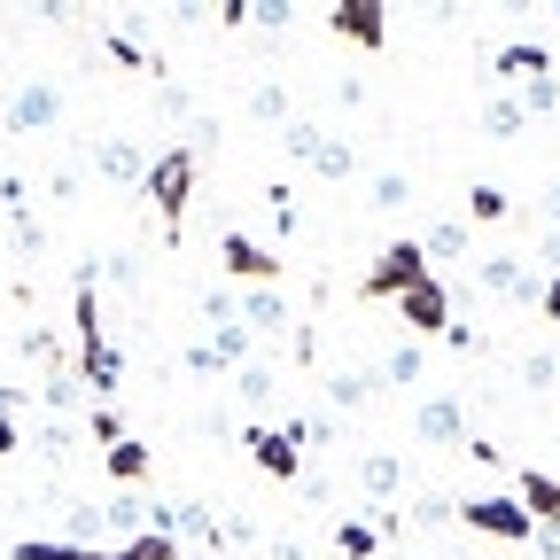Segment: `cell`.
I'll list each match as a JSON object with an SVG mask.
<instances>
[{"mask_svg":"<svg viewBox=\"0 0 560 560\" xmlns=\"http://www.w3.org/2000/svg\"><path fill=\"white\" fill-rule=\"evenodd\" d=\"M374 389H382V374H366V366H342V374L327 382V405H335V412H350V405H366Z\"/></svg>","mask_w":560,"mask_h":560,"instance_id":"8fae6325","label":"cell"},{"mask_svg":"<svg viewBox=\"0 0 560 560\" xmlns=\"http://www.w3.org/2000/svg\"><path fill=\"white\" fill-rule=\"evenodd\" d=\"M482 125H490V140H514V132L529 125V109H522V94H499V102H490V109H482Z\"/></svg>","mask_w":560,"mask_h":560,"instance_id":"9a60e30c","label":"cell"},{"mask_svg":"<svg viewBox=\"0 0 560 560\" xmlns=\"http://www.w3.org/2000/svg\"><path fill=\"white\" fill-rule=\"evenodd\" d=\"M420 280H429V249H420V242H397V249L359 280V296H405V289H420Z\"/></svg>","mask_w":560,"mask_h":560,"instance_id":"7a4b0ae2","label":"cell"},{"mask_svg":"<svg viewBox=\"0 0 560 560\" xmlns=\"http://www.w3.org/2000/svg\"><path fill=\"white\" fill-rule=\"evenodd\" d=\"M475 272H482V289H490V296H537V280H529L522 257H482Z\"/></svg>","mask_w":560,"mask_h":560,"instance_id":"9c48e42d","label":"cell"},{"mask_svg":"<svg viewBox=\"0 0 560 560\" xmlns=\"http://www.w3.org/2000/svg\"><path fill=\"white\" fill-rule=\"evenodd\" d=\"M94 164H102L109 179H149V156H140L132 140H102V149H94Z\"/></svg>","mask_w":560,"mask_h":560,"instance_id":"7c38bea8","label":"cell"},{"mask_svg":"<svg viewBox=\"0 0 560 560\" xmlns=\"http://www.w3.org/2000/svg\"><path fill=\"white\" fill-rule=\"evenodd\" d=\"M405 382H420V342H397L382 359V389H405Z\"/></svg>","mask_w":560,"mask_h":560,"instance_id":"e0dca14e","label":"cell"},{"mask_svg":"<svg viewBox=\"0 0 560 560\" xmlns=\"http://www.w3.org/2000/svg\"><path fill=\"white\" fill-rule=\"evenodd\" d=\"M242 327H249V335H280V327H289L280 289H249V296H242Z\"/></svg>","mask_w":560,"mask_h":560,"instance_id":"30bf717a","label":"cell"},{"mask_svg":"<svg viewBox=\"0 0 560 560\" xmlns=\"http://www.w3.org/2000/svg\"><path fill=\"white\" fill-rule=\"evenodd\" d=\"M109 475L117 482H140V475H149V452H140V444H109Z\"/></svg>","mask_w":560,"mask_h":560,"instance_id":"44dd1931","label":"cell"},{"mask_svg":"<svg viewBox=\"0 0 560 560\" xmlns=\"http://www.w3.org/2000/svg\"><path fill=\"white\" fill-rule=\"evenodd\" d=\"M350 164H359L350 140H319V156H312V172H327V179H350Z\"/></svg>","mask_w":560,"mask_h":560,"instance_id":"ffe728a7","label":"cell"},{"mask_svg":"<svg viewBox=\"0 0 560 560\" xmlns=\"http://www.w3.org/2000/svg\"><path fill=\"white\" fill-rule=\"evenodd\" d=\"M459 522L482 537H537V514L522 499H475V506H459Z\"/></svg>","mask_w":560,"mask_h":560,"instance_id":"3957f363","label":"cell"},{"mask_svg":"<svg viewBox=\"0 0 560 560\" xmlns=\"http://www.w3.org/2000/svg\"><path fill=\"white\" fill-rule=\"evenodd\" d=\"M545 70H552V47H537V39H514V47L490 55V79H514V86L545 79Z\"/></svg>","mask_w":560,"mask_h":560,"instance_id":"ba28073f","label":"cell"},{"mask_svg":"<svg viewBox=\"0 0 560 560\" xmlns=\"http://www.w3.org/2000/svg\"><path fill=\"white\" fill-rule=\"evenodd\" d=\"M149 202H156V219H164V234L179 242V219H187V195H195V149H164L156 164H149Z\"/></svg>","mask_w":560,"mask_h":560,"instance_id":"6da1fadb","label":"cell"},{"mask_svg":"<svg viewBox=\"0 0 560 560\" xmlns=\"http://www.w3.org/2000/svg\"><path fill=\"white\" fill-rule=\"evenodd\" d=\"M522 382H529V389H552V382H560L552 350H529V359H522Z\"/></svg>","mask_w":560,"mask_h":560,"instance_id":"603a6c76","label":"cell"},{"mask_svg":"<svg viewBox=\"0 0 560 560\" xmlns=\"http://www.w3.org/2000/svg\"><path fill=\"white\" fill-rule=\"evenodd\" d=\"M359 482H366V490H374V499H389V490H397V482H405V467H397V459H389V452H366V459H359Z\"/></svg>","mask_w":560,"mask_h":560,"instance_id":"2e32d148","label":"cell"},{"mask_svg":"<svg viewBox=\"0 0 560 560\" xmlns=\"http://www.w3.org/2000/svg\"><path fill=\"white\" fill-rule=\"evenodd\" d=\"M537 312H545V319H560V257H552V289L537 296Z\"/></svg>","mask_w":560,"mask_h":560,"instance_id":"484cf974","label":"cell"},{"mask_svg":"<svg viewBox=\"0 0 560 560\" xmlns=\"http://www.w3.org/2000/svg\"><path fill=\"white\" fill-rule=\"evenodd\" d=\"M397 304H405V327H412V335H452V296L436 289V280H420V289H405Z\"/></svg>","mask_w":560,"mask_h":560,"instance_id":"5b68a950","label":"cell"},{"mask_svg":"<svg viewBox=\"0 0 560 560\" xmlns=\"http://www.w3.org/2000/svg\"><path fill=\"white\" fill-rule=\"evenodd\" d=\"M467 242H475V226H467V219H436L420 249H429V257H467Z\"/></svg>","mask_w":560,"mask_h":560,"instance_id":"5bb4252c","label":"cell"},{"mask_svg":"<svg viewBox=\"0 0 560 560\" xmlns=\"http://www.w3.org/2000/svg\"><path fill=\"white\" fill-rule=\"evenodd\" d=\"M374 202H382V210H397V202H412V187H405V172H382V179H374Z\"/></svg>","mask_w":560,"mask_h":560,"instance_id":"cb8c5ba5","label":"cell"},{"mask_svg":"<svg viewBox=\"0 0 560 560\" xmlns=\"http://www.w3.org/2000/svg\"><path fill=\"white\" fill-rule=\"evenodd\" d=\"M219 257H226V272H234V280H249V289H272V280H280V257H272L265 242H249V234H234V226H226V242H219Z\"/></svg>","mask_w":560,"mask_h":560,"instance_id":"277c9868","label":"cell"},{"mask_svg":"<svg viewBox=\"0 0 560 560\" xmlns=\"http://www.w3.org/2000/svg\"><path fill=\"white\" fill-rule=\"evenodd\" d=\"M545 219H552V226H560V187H552V195H545Z\"/></svg>","mask_w":560,"mask_h":560,"instance_id":"f1b7e54d","label":"cell"},{"mask_svg":"<svg viewBox=\"0 0 560 560\" xmlns=\"http://www.w3.org/2000/svg\"><path fill=\"white\" fill-rule=\"evenodd\" d=\"M234 389H242V397H249V405H265V397H272V389H280V382H272V366H257V359H249V366H242V374H234Z\"/></svg>","mask_w":560,"mask_h":560,"instance_id":"7402d4cb","label":"cell"},{"mask_svg":"<svg viewBox=\"0 0 560 560\" xmlns=\"http://www.w3.org/2000/svg\"><path fill=\"white\" fill-rule=\"evenodd\" d=\"M490 219H506V195L499 187H467V226H490Z\"/></svg>","mask_w":560,"mask_h":560,"instance_id":"d6986e66","label":"cell"},{"mask_svg":"<svg viewBox=\"0 0 560 560\" xmlns=\"http://www.w3.org/2000/svg\"><path fill=\"white\" fill-rule=\"evenodd\" d=\"M412 429H420V444H467V412H459V397H429L412 412Z\"/></svg>","mask_w":560,"mask_h":560,"instance_id":"52a82bcc","label":"cell"},{"mask_svg":"<svg viewBox=\"0 0 560 560\" xmlns=\"http://www.w3.org/2000/svg\"><path fill=\"white\" fill-rule=\"evenodd\" d=\"M16 444H24V436H16V420H9V412H0V452H16Z\"/></svg>","mask_w":560,"mask_h":560,"instance_id":"83f0119b","label":"cell"},{"mask_svg":"<svg viewBox=\"0 0 560 560\" xmlns=\"http://www.w3.org/2000/svg\"><path fill=\"white\" fill-rule=\"evenodd\" d=\"M552 366H560V350H552Z\"/></svg>","mask_w":560,"mask_h":560,"instance_id":"f546056e","label":"cell"},{"mask_svg":"<svg viewBox=\"0 0 560 560\" xmlns=\"http://www.w3.org/2000/svg\"><path fill=\"white\" fill-rule=\"evenodd\" d=\"M537 552H545V560H560V522H537Z\"/></svg>","mask_w":560,"mask_h":560,"instance_id":"4316f807","label":"cell"},{"mask_svg":"<svg viewBox=\"0 0 560 560\" xmlns=\"http://www.w3.org/2000/svg\"><path fill=\"white\" fill-rule=\"evenodd\" d=\"M335 32H350V39L382 47V16H374V9H335Z\"/></svg>","mask_w":560,"mask_h":560,"instance_id":"ac0fdd59","label":"cell"},{"mask_svg":"<svg viewBox=\"0 0 560 560\" xmlns=\"http://www.w3.org/2000/svg\"><path fill=\"white\" fill-rule=\"evenodd\" d=\"M55 117H62V94H55V86H39V79H32V86H16V94H9V125H16V132H47Z\"/></svg>","mask_w":560,"mask_h":560,"instance_id":"8992f818","label":"cell"},{"mask_svg":"<svg viewBox=\"0 0 560 560\" xmlns=\"http://www.w3.org/2000/svg\"><path fill=\"white\" fill-rule=\"evenodd\" d=\"M249 452H257L272 475H296V444H289V429H280V436H272V429H249Z\"/></svg>","mask_w":560,"mask_h":560,"instance_id":"4fadbf2b","label":"cell"},{"mask_svg":"<svg viewBox=\"0 0 560 560\" xmlns=\"http://www.w3.org/2000/svg\"><path fill=\"white\" fill-rule=\"evenodd\" d=\"M257 117H289V94H280V86H257Z\"/></svg>","mask_w":560,"mask_h":560,"instance_id":"d4e9b609","label":"cell"}]
</instances>
